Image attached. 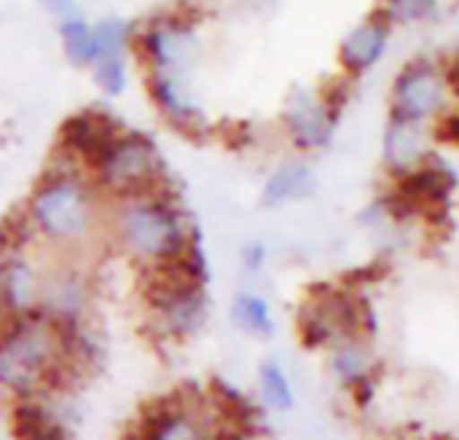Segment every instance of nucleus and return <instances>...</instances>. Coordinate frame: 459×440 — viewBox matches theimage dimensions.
Wrapping results in <instances>:
<instances>
[{
	"label": "nucleus",
	"mask_w": 459,
	"mask_h": 440,
	"mask_svg": "<svg viewBox=\"0 0 459 440\" xmlns=\"http://www.w3.org/2000/svg\"><path fill=\"white\" fill-rule=\"evenodd\" d=\"M105 229L116 247L148 272L178 261L199 242L188 212L167 185L108 199Z\"/></svg>",
	"instance_id": "obj_1"
},
{
	"label": "nucleus",
	"mask_w": 459,
	"mask_h": 440,
	"mask_svg": "<svg viewBox=\"0 0 459 440\" xmlns=\"http://www.w3.org/2000/svg\"><path fill=\"white\" fill-rule=\"evenodd\" d=\"M22 215L38 242L56 250L86 247L105 226V196L89 172L43 169L32 185Z\"/></svg>",
	"instance_id": "obj_2"
},
{
	"label": "nucleus",
	"mask_w": 459,
	"mask_h": 440,
	"mask_svg": "<svg viewBox=\"0 0 459 440\" xmlns=\"http://www.w3.org/2000/svg\"><path fill=\"white\" fill-rule=\"evenodd\" d=\"M89 177L105 199L132 196L167 185V167L159 145L134 129H118L89 161Z\"/></svg>",
	"instance_id": "obj_3"
},
{
	"label": "nucleus",
	"mask_w": 459,
	"mask_h": 440,
	"mask_svg": "<svg viewBox=\"0 0 459 440\" xmlns=\"http://www.w3.org/2000/svg\"><path fill=\"white\" fill-rule=\"evenodd\" d=\"M350 86L352 81L342 75V81L333 86H296L288 91L280 113V132L296 153L312 156L331 148L342 124Z\"/></svg>",
	"instance_id": "obj_4"
},
{
	"label": "nucleus",
	"mask_w": 459,
	"mask_h": 440,
	"mask_svg": "<svg viewBox=\"0 0 459 440\" xmlns=\"http://www.w3.org/2000/svg\"><path fill=\"white\" fill-rule=\"evenodd\" d=\"M371 333V309L350 288L317 285L309 290L299 309V339L304 347L317 349L350 336Z\"/></svg>",
	"instance_id": "obj_5"
},
{
	"label": "nucleus",
	"mask_w": 459,
	"mask_h": 440,
	"mask_svg": "<svg viewBox=\"0 0 459 440\" xmlns=\"http://www.w3.org/2000/svg\"><path fill=\"white\" fill-rule=\"evenodd\" d=\"M457 105V97L449 83L446 62L438 56H411L398 67L390 83V113L438 124L452 108Z\"/></svg>",
	"instance_id": "obj_6"
},
{
	"label": "nucleus",
	"mask_w": 459,
	"mask_h": 440,
	"mask_svg": "<svg viewBox=\"0 0 459 440\" xmlns=\"http://www.w3.org/2000/svg\"><path fill=\"white\" fill-rule=\"evenodd\" d=\"M145 73L188 75L202 59V35L188 13H159L134 30V43Z\"/></svg>",
	"instance_id": "obj_7"
},
{
	"label": "nucleus",
	"mask_w": 459,
	"mask_h": 440,
	"mask_svg": "<svg viewBox=\"0 0 459 440\" xmlns=\"http://www.w3.org/2000/svg\"><path fill=\"white\" fill-rule=\"evenodd\" d=\"M438 132L436 124L411 121L403 116L390 113L382 129V169L387 180H398L411 169L422 167L438 151Z\"/></svg>",
	"instance_id": "obj_8"
},
{
	"label": "nucleus",
	"mask_w": 459,
	"mask_h": 440,
	"mask_svg": "<svg viewBox=\"0 0 459 440\" xmlns=\"http://www.w3.org/2000/svg\"><path fill=\"white\" fill-rule=\"evenodd\" d=\"M148 97L159 116L186 137H204L212 132V121L196 97L188 75H167V73H148L145 78Z\"/></svg>",
	"instance_id": "obj_9"
},
{
	"label": "nucleus",
	"mask_w": 459,
	"mask_h": 440,
	"mask_svg": "<svg viewBox=\"0 0 459 440\" xmlns=\"http://www.w3.org/2000/svg\"><path fill=\"white\" fill-rule=\"evenodd\" d=\"M393 32H395V24L379 8L363 16L360 22H355L342 35L339 48H336V62H339L342 75H347L350 81H358L374 73L390 54Z\"/></svg>",
	"instance_id": "obj_10"
},
{
	"label": "nucleus",
	"mask_w": 459,
	"mask_h": 440,
	"mask_svg": "<svg viewBox=\"0 0 459 440\" xmlns=\"http://www.w3.org/2000/svg\"><path fill=\"white\" fill-rule=\"evenodd\" d=\"M320 177L309 156L293 153L280 159L261 183V207L264 210H285L299 202H307L317 194Z\"/></svg>",
	"instance_id": "obj_11"
},
{
	"label": "nucleus",
	"mask_w": 459,
	"mask_h": 440,
	"mask_svg": "<svg viewBox=\"0 0 459 440\" xmlns=\"http://www.w3.org/2000/svg\"><path fill=\"white\" fill-rule=\"evenodd\" d=\"M40 282L43 277L27 250L0 253V325L38 309Z\"/></svg>",
	"instance_id": "obj_12"
},
{
	"label": "nucleus",
	"mask_w": 459,
	"mask_h": 440,
	"mask_svg": "<svg viewBox=\"0 0 459 440\" xmlns=\"http://www.w3.org/2000/svg\"><path fill=\"white\" fill-rule=\"evenodd\" d=\"M121 129L118 121H113L108 113L100 110H78L73 116H67L59 126L56 134V148L75 156L78 161L86 164L113 140V134Z\"/></svg>",
	"instance_id": "obj_13"
},
{
	"label": "nucleus",
	"mask_w": 459,
	"mask_h": 440,
	"mask_svg": "<svg viewBox=\"0 0 459 440\" xmlns=\"http://www.w3.org/2000/svg\"><path fill=\"white\" fill-rule=\"evenodd\" d=\"M89 301V282L73 266H59L40 282L38 309L59 323H81Z\"/></svg>",
	"instance_id": "obj_14"
},
{
	"label": "nucleus",
	"mask_w": 459,
	"mask_h": 440,
	"mask_svg": "<svg viewBox=\"0 0 459 440\" xmlns=\"http://www.w3.org/2000/svg\"><path fill=\"white\" fill-rule=\"evenodd\" d=\"M56 32H59V43H62L65 59L73 67L86 70V67H91L97 62L94 30H91V24L81 13H73V16L59 19Z\"/></svg>",
	"instance_id": "obj_15"
},
{
	"label": "nucleus",
	"mask_w": 459,
	"mask_h": 440,
	"mask_svg": "<svg viewBox=\"0 0 459 440\" xmlns=\"http://www.w3.org/2000/svg\"><path fill=\"white\" fill-rule=\"evenodd\" d=\"M371 352H368V344H366V336H350V339H342L333 344V374L355 387V384H363L368 382V374H371Z\"/></svg>",
	"instance_id": "obj_16"
},
{
	"label": "nucleus",
	"mask_w": 459,
	"mask_h": 440,
	"mask_svg": "<svg viewBox=\"0 0 459 440\" xmlns=\"http://www.w3.org/2000/svg\"><path fill=\"white\" fill-rule=\"evenodd\" d=\"M11 433L16 440H67V433L56 419L35 403H16L11 411Z\"/></svg>",
	"instance_id": "obj_17"
},
{
	"label": "nucleus",
	"mask_w": 459,
	"mask_h": 440,
	"mask_svg": "<svg viewBox=\"0 0 459 440\" xmlns=\"http://www.w3.org/2000/svg\"><path fill=\"white\" fill-rule=\"evenodd\" d=\"M231 320L239 331L253 336H272L274 333V315L264 296L253 290H242L231 301Z\"/></svg>",
	"instance_id": "obj_18"
},
{
	"label": "nucleus",
	"mask_w": 459,
	"mask_h": 440,
	"mask_svg": "<svg viewBox=\"0 0 459 440\" xmlns=\"http://www.w3.org/2000/svg\"><path fill=\"white\" fill-rule=\"evenodd\" d=\"M449 0H379V11L395 27H428L438 22Z\"/></svg>",
	"instance_id": "obj_19"
},
{
	"label": "nucleus",
	"mask_w": 459,
	"mask_h": 440,
	"mask_svg": "<svg viewBox=\"0 0 459 440\" xmlns=\"http://www.w3.org/2000/svg\"><path fill=\"white\" fill-rule=\"evenodd\" d=\"M94 30V46L97 59L102 56H126V51L134 43V27L121 16H105L91 24Z\"/></svg>",
	"instance_id": "obj_20"
},
{
	"label": "nucleus",
	"mask_w": 459,
	"mask_h": 440,
	"mask_svg": "<svg viewBox=\"0 0 459 440\" xmlns=\"http://www.w3.org/2000/svg\"><path fill=\"white\" fill-rule=\"evenodd\" d=\"M91 78L94 86L105 94V97H121L129 81V70H126V56H102L91 65Z\"/></svg>",
	"instance_id": "obj_21"
},
{
	"label": "nucleus",
	"mask_w": 459,
	"mask_h": 440,
	"mask_svg": "<svg viewBox=\"0 0 459 440\" xmlns=\"http://www.w3.org/2000/svg\"><path fill=\"white\" fill-rule=\"evenodd\" d=\"M212 401L229 422H234L239 427H250L255 422V409L226 382H212Z\"/></svg>",
	"instance_id": "obj_22"
},
{
	"label": "nucleus",
	"mask_w": 459,
	"mask_h": 440,
	"mask_svg": "<svg viewBox=\"0 0 459 440\" xmlns=\"http://www.w3.org/2000/svg\"><path fill=\"white\" fill-rule=\"evenodd\" d=\"M261 390L269 406H274L277 411H285L293 406V393H290V382L282 374V368L277 363H264L261 366Z\"/></svg>",
	"instance_id": "obj_23"
},
{
	"label": "nucleus",
	"mask_w": 459,
	"mask_h": 440,
	"mask_svg": "<svg viewBox=\"0 0 459 440\" xmlns=\"http://www.w3.org/2000/svg\"><path fill=\"white\" fill-rule=\"evenodd\" d=\"M266 261H269V247L264 239H250L239 247V263L245 272L258 274L266 266Z\"/></svg>",
	"instance_id": "obj_24"
},
{
	"label": "nucleus",
	"mask_w": 459,
	"mask_h": 440,
	"mask_svg": "<svg viewBox=\"0 0 459 440\" xmlns=\"http://www.w3.org/2000/svg\"><path fill=\"white\" fill-rule=\"evenodd\" d=\"M436 132H438V142L459 148V102L436 124Z\"/></svg>",
	"instance_id": "obj_25"
},
{
	"label": "nucleus",
	"mask_w": 459,
	"mask_h": 440,
	"mask_svg": "<svg viewBox=\"0 0 459 440\" xmlns=\"http://www.w3.org/2000/svg\"><path fill=\"white\" fill-rule=\"evenodd\" d=\"M38 3H40V8L46 13H51L56 19H65V16L78 13V3L75 0H38Z\"/></svg>",
	"instance_id": "obj_26"
},
{
	"label": "nucleus",
	"mask_w": 459,
	"mask_h": 440,
	"mask_svg": "<svg viewBox=\"0 0 459 440\" xmlns=\"http://www.w3.org/2000/svg\"><path fill=\"white\" fill-rule=\"evenodd\" d=\"M239 3H245L250 8H266V5H274L277 0H239Z\"/></svg>",
	"instance_id": "obj_27"
},
{
	"label": "nucleus",
	"mask_w": 459,
	"mask_h": 440,
	"mask_svg": "<svg viewBox=\"0 0 459 440\" xmlns=\"http://www.w3.org/2000/svg\"><path fill=\"white\" fill-rule=\"evenodd\" d=\"M218 440H242V438H239L237 433H226V436H221V438H218Z\"/></svg>",
	"instance_id": "obj_28"
}]
</instances>
